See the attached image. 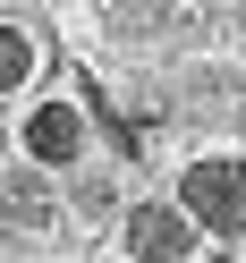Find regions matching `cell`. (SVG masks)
I'll list each match as a JSON object with an SVG mask.
<instances>
[{
  "label": "cell",
  "mask_w": 246,
  "mask_h": 263,
  "mask_svg": "<svg viewBox=\"0 0 246 263\" xmlns=\"http://www.w3.org/2000/svg\"><path fill=\"white\" fill-rule=\"evenodd\" d=\"M178 204H187V221L212 229V238H246V161H221V153L187 161V170H178Z\"/></svg>",
  "instance_id": "obj_1"
},
{
  "label": "cell",
  "mask_w": 246,
  "mask_h": 263,
  "mask_svg": "<svg viewBox=\"0 0 246 263\" xmlns=\"http://www.w3.org/2000/svg\"><path fill=\"white\" fill-rule=\"evenodd\" d=\"M119 238H127V263H187V255H195V221H187V204H178V195L136 204Z\"/></svg>",
  "instance_id": "obj_2"
},
{
  "label": "cell",
  "mask_w": 246,
  "mask_h": 263,
  "mask_svg": "<svg viewBox=\"0 0 246 263\" xmlns=\"http://www.w3.org/2000/svg\"><path fill=\"white\" fill-rule=\"evenodd\" d=\"M0 77H9V85H26V77H34V43H26L17 26L0 34Z\"/></svg>",
  "instance_id": "obj_5"
},
{
  "label": "cell",
  "mask_w": 246,
  "mask_h": 263,
  "mask_svg": "<svg viewBox=\"0 0 246 263\" xmlns=\"http://www.w3.org/2000/svg\"><path fill=\"white\" fill-rule=\"evenodd\" d=\"M34 229H51V187L34 170H9V238H34Z\"/></svg>",
  "instance_id": "obj_4"
},
{
  "label": "cell",
  "mask_w": 246,
  "mask_h": 263,
  "mask_svg": "<svg viewBox=\"0 0 246 263\" xmlns=\"http://www.w3.org/2000/svg\"><path fill=\"white\" fill-rule=\"evenodd\" d=\"M85 153V119H77V102H43L26 110V161H43V170H60V161Z\"/></svg>",
  "instance_id": "obj_3"
},
{
  "label": "cell",
  "mask_w": 246,
  "mask_h": 263,
  "mask_svg": "<svg viewBox=\"0 0 246 263\" xmlns=\"http://www.w3.org/2000/svg\"><path fill=\"white\" fill-rule=\"evenodd\" d=\"M77 212H85V221H110V178H77Z\"/></svg>",
  "instance_id": "obj_6"
}]
</instances>
